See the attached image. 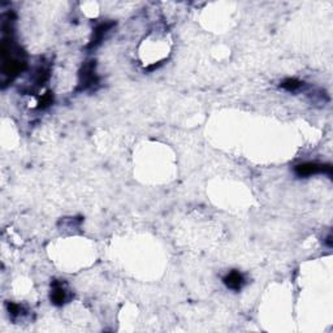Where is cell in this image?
<instances>
[{
  "instance_id": "obj_1",
  "label": "cell",
  "mask_w": 333,
  "mask_h": 333,
  "mask_svg": "<svg viewBox=\"0 0 333 333\" xmlns=\"http://www.w3.org/2000/svg\"><path fill=\"white\" fill-rule=\"evenodd\" d=\"M294 172L298 177H308V176L318 175V173H326L332 176V165L331 164H318V163H302L296 165Z\"/></svg>"
},
{
  "instance_id": "obj_2",
  "label": "cell",
  "mask_w": 333,
  "mask_h": 333,
  "mask_svg": "<svg viewBox=\"0 0 333 333\" xmlns=\"http://www.w3.org/2000/svg\"><path fill=\"white\" fill-rule=\"evenodd\" d=\"M98 82L95 74V61H87L79 72V86L81 90H86Z\"/></svg>"
},
{
  "instance_id": "obj_3",
  "label": "cell",
  "mask_w": 333,
  "mask_h": 333,
  "mask_svg": "<svg viewBox=\"0 0 333 333\" xmlns=\"http://www.w3.org/2000/svg\"><path fill=\"white\" fill-rule=\"evenodd\" d=\"M224 284L232 290H241V288L244 287L245 279L242 273H240L238 271H232L224 277Z\"/></svg>"
},
{
  "instance_id": "obj_4",
  "label": "cell",
  "mask_w": 333,
  "mask_h": 333,
  "mask_svg": "<svg viewBox=\"0 0 333 333\" xmlns=\"http://www.w3.org/2000/svg\"><path fill=\"white\" fill-rule=\"evenodd\" d=\"M67 290L63 287V284L55 281L54 285H52V292H51V301L52 303L56 304V306H63L67 301Z\"/></svg>"
},
{
  "instance_id": "obj_5",
  "label": "cell",
  "mask_w": 333,
  "mask_h": 333,
  "mask_svg": "<svg viewBox=\"0 0 333 333\" xmlns=\"http://www.w3.org/2000/svg\"><path fill=\"white\" fill-rule=\"evenodd\" d=\"M112 26H113V22H104V24L98 25L97 29L94 30L93 39H91V42H90V44H89L90 48H91V47L98 46V44L101 43L102 40H103L104 36L107 34V32H110V29H111Z\"/></svg>"
},
{
  "instance_id": "obj_6",
  "label": "cell",
  "mask_w": 333,
  "mask_h": 333,
  "mask_svg": "<svg viewBox=\"0 0 333 333\" xmlns=\"http://www.w3.org/2000/svg\"><path fill=\"white\" fill-rule=\"evenodd\" d=\"M302 86H303V82H301V81H298V79L296 78H288L285 79V81H283V83H281V87H283V89L288 90V91H292V93L299 90Z\"/></svg>"
},
{
  "instance_id": "obj_7",
  "label": "cell",
  "mask_w": 333,
  "mask_h": 333,
  "mask_svg": "<svg viewBox=\"0 0 333 333\" xmlns=\"http://www.w3.org/2000/svg\"><path fill=\"white\" fill-rule=\"evenodd\" d=\"M52 103V97H51V94H46L43 98H42V101H40V104H42V107H47V106H50Z\"/></svg>"
}]
</instances>
